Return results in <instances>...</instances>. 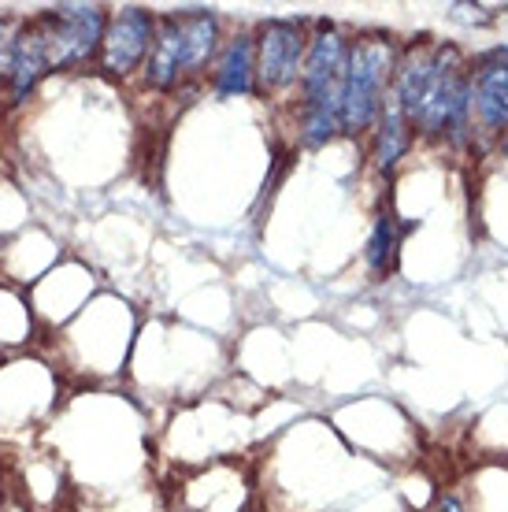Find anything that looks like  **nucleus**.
Returning a JSON list of instances; mask_svg holds the SVG:
<instances>
[{
	"instance_id": "obj_1",
	"label": "nucleus",
	"mask_w": 508,
	"mask_h": 512,
	"mask_svg": "<svg viewBox=\"0 0 508 512\" xmlns=\"http://www.w3.org/2000/svg\"><path fill=\"white\" fill-rule=\"evenodd\" d=\"M353 38L338 23L319 19L308 34L305 67L297 78V141L305 149H323L342 134V86Z\"/></svg>"
},
{
	"instance_id": "obj_14",
	"label": "nucleus",
	"mask_w": 508,
	"mask_h": 512,
	"mask_svg": "<svg viewBox=\"0 0 508 512\" xmlns=\"http://www.w3.org/2000/svg\"><path fill=\"white\" fill-rule=\"evenodd\" d=\"M501 149H505V156H508V130H505V138H501Z\"/></svg>"
},
{
	"instance_id": "obj_4",
	"label": "nucleus",
	"mask_w": 508,
	"mask_h": 512,
	"mask_svg": "<svg viewBox=\"0 0 508 512\" xmlns=\"http://www.w3.org/2000/svg\"><path fill=\"white\" fill-rule=\"evenodd\" d=\"M104 4H56V8H41L34 12L45 52H49V67L56 71H82V67H97L104 41V26H108Z\"/></svg>"
},
{
	"instance_id": "obj_2",
	"label": "nucleus",
	"mask_w": 508,
	"mask_h": 512,
	"mask_svg": "<svg viewBox=\"0 0 508 512\" xmlns=\"http://www.w3.org/2000/svg\"><path fill=\"white\" fill-rule=\"evenodd\" d=\"M223 45V19L212 8L156 12V38L141 67V86L149 93H178L190 78L212 71Z\"/></svg>"
},
{
	"instance_id": "obj_9",
	"label": "nucleus",
	"mask_w": 508,
	"mask_h": 512,
	"mask_svg": "<svg viewBox=\"0 0 508 512\" xmlns=\"http://www.w3.org/2000/svg\"><path fill=\"white\" fill-rule=\"evenodd\" d=\"M49 75L52 67H49V52H45V38H41L34 15H23V30H19V45H15L12 82H8L4 97L12 101V108H23Z\"/></svg>"
},
{
	"instance_id": "obj_8",
	"label": "nucleus",
	"mask_w": 508,
	"mask_h": 512,
	"mask_svg": "<svg viewBox=\"0 0 508 512\" xmlns=\"http://www.w3.org/2000/svg\"><path fill=\"white\" fill-rule=\"evenodd\" d=\"M212 90L219 97H256V41L253 30L223 38L212 64Z\"/></svg>"
},
{
	"instance_id": "obj_5",
	"label": "nucleus",
	"mask_w": 508,
	"mask_h": 512,
	"mask_svg": "<svg viewBox=\"0 0 508 512\" xmlns=\"http://www.w3.org/2000/svg\"><path fill=\"white\" fill-rule=\"evenodd\" d=\"M308 34L305 19H264L253 26L256 41V97H275L297 86L305 67Z\"/></svg>"
},
{
	"instance_id": "obj_10",
	"label": "nucleus",
	"mask_w": 508,
	"mask_h": 512,
	"mask_svg": "<svg viewBox=\"0 0 508 512\" xmlns=\"http://www.w3.org/2000/svg\"><path fill=\"white\" fill-rule=\"evenodd\" d=\"M412 141H416V130L405 119V112L390 101V93H386V104H382L379 119L371 127V160H375V167H379L382 175H390L405 160Z\"/></svg>"
},
{
	"instance_id": "obj_11",
	"label": "nucleus",
	"mask_w": 508,
	"mask_h": 512,
	"mask_svg": "<svg viewBox=\"0 0 508 512\" xmlns=\"http://www.w3.org/2000/svg\"><path fill=\"white\" fill-rule=\"evenodd\" d=\"M364 260H368V271L375 275V279L390 275V268H394V260H397V227H394V216H390V212H379V216H375V223H371Z\"/></svg>"
},
{
	"instance_id": "obj_7",
	"label": "nucleus",
	"mask_w": 508,
	"mask_h": 512,
	"mask_svg": "<svg viewBox=\"0 0 508 512\" xmlns=\"http://www.w3.org/2000/svg\"><path fill=\"white\" fill-rule=\"evenodd\" d=\"M471 90H475V112L490 134L508 130V45L483 52L471 71Z\"/></svg>"
},
{
	"instance_id": "obj_15",
	"label": "nucleus",
	"mask_w": 508,
	"mask_h": 512,
	"mask_svg": "<svg viewBox=\"0 0 508 512\" xmlns=\"http://www.w3.org/2000/svg\"><path fill=\"white\" fill-rule=\"evenodd\" d=\"M505 12H508V8H505Z\"/></svg>"
},
{
	"instance_id": "obj_3",
	"label": "nucleus",
	"mask_w": 508,
	"mask_h": 512,
	"mask_svg": "<svg viewBox=\"0 0 508 512\" xmlns=\"http://www.w3.org/2000/svg\"><path fill=\"white\" fill-rule=\"evenodd\" d=\"M397 67V41L382 30L356 34L349 45V64H345V86H342V134L360 138L375 127L390 82Z\"/></svg>"
},
{
	"instance_id": "obj_13",
	"label": "nucleus",
	"mask_w": 508,
	"mask_h": 512,
	"mask_svg": "<svg viewBox=\"0 0 508 512\" xmlns=\"http://www.w3.org/2000/svg\"><path fill=\"white\" fill-rule=\"evenodd\" d=\"M434 512H464V505H460L453 494H445V498L438 501V509H434Z\"/></svg>"
},
{
	"instance_id": "obj_12",
	"label": "nucleus",
	"mask_w": 508,
	"mask_h": 512,
	"mask_svg": "<svg viewBox=\"0 0 508 512\" xmlns=\"http://www.w3.org/2000/svg\"><path fill=\"white\" fill-rule=\"evenodd\" d=\"M19 30H23V15H19V12H0V93H8V82H12Z\"/></svg>"
},
{
	"instance_id": "obj_6",
	"label": "nucleus",
	"mask_w": 508,
	"mask_h": 512,
	"mask_svg": "<svg viewBox=\"0 0 508 512\" xmlns=\"http://www.w3.org/2000/svg\"><path fill=\"white\" fill-rule=\"evenodd\" d=\"M156 38V12L127 4V8H112L108 26H104L101 56H97V71L112 82H130L141 75V67L149 60Z\"/></svg>"
}]
</instances>
